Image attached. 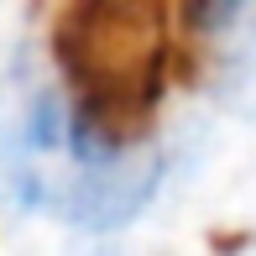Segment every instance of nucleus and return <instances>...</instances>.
<instances>
[{
    "mask_svg": "<svg viewBox=\"0 0 256 256\" xmlns=\"http://www.w3.org/2000/svg\"><path fill=\"white\" fill-rule=\"evenodd\" d=\"M157 183H162L157 162H126L120 157V162H110V168L84 172V178L63 194L58 209H63L74 225H84V230H115V225L136 220L146 204H152Z\"/></svg>",
    "mask_w": 256,
    "mask_h": 256,
    "instance_id": "nucleus-1",
    "label": "nucleus"
},
{
    "mask_svg": "<svg viewBox=\"0 0 256 256\" xmlns=\"http://www.w3.org/2000/svg\"><path fill=\"white\" fill-rule=\"evenodd\" d=\"M240 10H246V0H188V21L199 32H225V26H236L240 21Z\"/></svg>",
    "mask_w": 256,
    "mask_h": 256,
    "instance_id": "nucleus-2",
    "label": "nucleus"
}]
</instances>
